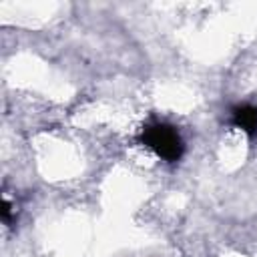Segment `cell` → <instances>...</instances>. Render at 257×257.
<instances>
[{
    "instance_id": "cell-1",
    "label": "cell",
    "mask_w": 257,
    "mask_h": 257,
    "mask_svg": "<svg viewBox=\"0 0 257 257\" xmlns=\"http://www.w3.org/2000/svg\"><path fill=\"white\" fill-rule=\"evenodd\" d=\"M141 143L151 149L159 159L167 163H175L185 153V143L179 131L169 122H149L141 131Z\"/></svg>"
},
{
    "instance_id": "cell-2",
    "label": "cell",
    "mask_w": 257,
    "mask_h": 257,
    "mask_svg": "<svg viewBox=\"0 0 257 257\" xmlns=\"http://www.w3.org/2000/svg\"><path fill=\"white\" fill-rule=\"evenodd\" d=\"M231 126L239 128L247 137L257 135V106L255 104H241L231 110Z\"/></svg>"
}]
</instances>
